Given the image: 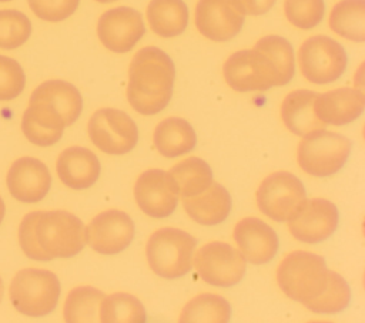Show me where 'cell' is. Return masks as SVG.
Segmentation results:
<instances>
[{
    "label": "cell",
    "instance_id": "d4e9b609",
    "mask_svg": "<svg viewBox=\"0 0 365 323\" xmlns=\"http://www.w3.org/2000/svg\"><path fill=\"white\" fill-rule=\"evenodd\" d=\"M153 141L163 157L174 158L192 151L197 144V135L187 120L168 117L155 127Z\"/></svg>",
    "mask_w": 365,
    "mask_h": 323
},
{
    "label": "cell",
    "instance_id": "7402d4cb",
    "mask_svg": "<svg viewBox=\"0 0 365 323\" xmlns=\"http://www.w3.org/2000/svg\"><path fill=\"white\" fill-rule=\"evenodd\" d=\"M317 95L318 92L311 90H295L285 95L281 104V118L292 134L307 137L325 129L327 124L317 117L314 110Z\"/></svg>",
    "mask_w": 365,
    "mask_h": 323
},
{
    "label": "cell",
    "instance_id": "2e32d148",
    "mask_svg": "<svg viewBox=\"0 0 365 323\" xmlns=\"http://www.w3.org/2000/svg\"><path fill=\"white\" fill-rule=\"evenodd\" d=\"M339 213L336 206L324 198L305 201L301 209L288 221L291 235L305 243H319L336 229Z\"/></svg>",
    "mask_w": 365,
    "mask_h": 323
},
{
    "label": "cell",
    "instance_id": "836d02e7",
    "mask_svg": "<svg viewBox=\"0 0 365 323\" xmlns=\"http://www.w3.org/2000/svg\"><path fill=\"white\" fill-rule=\"evenodd\" d=\"M31 34L29 17L17 10H0V48L13 50L23 46Z\"/></svg>",
    "mask_w": 365,
    "mask_h": 323
},
{
    "label": "cell",
    "instance_id": "83f0119b",
    "mask_svg": "<svg viewBox=\"0 0 365 323\" xmlns=\"http://www.w3.org/2000/svg\"><path fill=\"white\" fill-rule=\"evenodd\" d=\"M178 194L181 198L194 196L208 188L212 182V171L210 165L197 157H190L175 164L170 169Z\"/></svg>",
    "mask_w": 365,
    "mask_h": 323
},
{
    "label": "cell",
    "instance_id": "d6a6232c",
    "mask_svg": "<svg viewBox=\"0 0 365 323\" xmlns=\"http://www.w3.org/2000/svg\"><path fill=\"white\" fill-rule=\"evenodd\" d=\"M277 67L282 84H288L295 74V57L291 43L281 36H265L255 43Z\"/></svg>",
    "mask_w": 365,
    "mask_h": 323
},
{
    "label": "cell",
    "instance_id": "60d3db41",
    "mask_svg": "<svg viewBox=\"0 0 365 323\" xmlns=\"http://www.w3.org/2000/svg\"><path fill=\"white\" fill-rule=\"evenodd\" d=\"M3 293H4V286H3V280H1V277H0V302H1Z\"/></svg>",
    "mask_w": 365,
    "mask_h": 323
},
{
    "label": "cell",
    "instance_id": "8d00e7d4",
    "mask_svg": "<svg viewBox=\"0 0 365 323\" xmlns=\"http://www.w3.org/2000/svg\"><path fill=\"white\" fill-rule=\"evenodd\" d=\"M31 11L41 20L57 23L70 17L80 0H27Z\"/></svg>",
    "mask_w": 365,
    "mask_h": 323
},
{
    "label": "cell",
    "instance_id": "e0dca14e",
    "mask_svg": "<svg viewBox=\"0 0 365 323\" xmlns=\"http://www.w3.org/2000/svg\"><path fill=\"white\" fill-rule=\"evenodd\" d=\"M7 188L19 202L36 203L41 201L51 186V175L44 162L33 157L16 159L7 172Z\"/></svg>",
    "mask_w": 365,
    "mask_h": 323
},
{
    "label": "cell",
    "instance_id": "52a82bcc",
    "mask_svg": "<svg viewBox=\"0 0 365 323\" xmlns=\"http://www.w3.org/2000/svg\"><path fill=\"white\" fill-rule=\"evenodd\" d=\"M227 84L240 92L281 87L282 80L271 58L258 47L231 54L222 67Z\"/></svg>",
    "mask_w": 365,
    "mask_h": 323
},
{
    "label": "cell",
    "instance_id": "4316f807",
    "mask_svg": "<svg viewBox=\"0 0 365 323\" xmlns=\"http://www.w3.org/2000/svg\"><path fill=\"white\" fill-rule=\"evenodd\" d=\"M329 28L351 41H365V0H341L329 14Z\"/></svg>",
    "mask_w": 365,
    "mask_h": 323
},
{
    "label": "cell",
    "instance_id": "44dd1931",
    "mask_svg": "<svg viewBox=\"0 0 365 323\" xmlns=\"http://www.w3.org/2000/svg\"><path fill=\"white\" fill-rule=\"evenodd\" d=\"M61 115L47 102L34 101L26 108L21 118V131L34 145L50 147L56 144L64 131Z\"/></svg>",
    "mask_w": 365,
    "mask_h": 323
},
{
    "label": "cell",
    "instance_id": "5bb4252c",
    "mask_svg": "<svg viewBox=\"0 0 365 323\" xmlns=\"http://www.w3.org/2000/svg\"><path fill=\"white\" fill-rule=\"evenodd\" d=\"M134 198L138 208L151 218L170 216L178 203V188L163 169L144 171L134 184Z\"/></svg>",
    "mask_w": 365,
    "mask_h": 323
},
{
    "label": "cell",
    "instance_id": "ba28073f",
    "mask_svg": "<svg viewBox=\"0 0 365 323\" xmlns=\"http://www.w3.org/2000/svg\"><path fill=\"white\" fill-rule=\"evenodd\" d=\"M298 64L308 81L329 84L345 73L348 55L336 40L328 36H312L301 44Z\"/></svg>",
    "mask_w": 365,
    "mask_h": 323
},
{
    "label": "cell",
    "instance_id": "7a4b0ae2",
    "mask_svg": "<svg viewBox=\"0 0 365 323\" xmlns=\"http://www.w3.org/2000/svg\"><path fill=\"white\" fill-rule=\"evenodd\" d=\"M277 282L289 299L304 305L318 297L327 287L328 269L325 260L312 252L294 250L278 265Z\"/></svg>",
    "mask_w": 365,
    "mask_h": 323
},
{
    "label": "cell",
    "instance_id": "d6986e66",
    "mask_svg": "<svg viewBox=\"0 0 365 323\" xmlns=\"http://www.w3.org/2000/svg\"><path fill=\"white\" fill-rule=\"evenodd\" d=\"M365 108L362 91L351 87L335 88L318 94L314 102L317 117L324 124L345 125L355 121Z\"/></svg>",
    "mask_w": 365,
    "mask_h": 323
},
{
    "label": "cell",
    "instance_id": "ab89813d",
    "mask_svg": "<svg viewBox=\"0 0 365 323\" xmlns=\"http://www.w3.org/2000/svg\"><path fill=\"white\" fill-rule=\"evenodd\" d=\"M4 213H6V205H4V202H3V199L0 196V223H1L3 218H4Z\"/></svg>",
    "mask_w": 365,
    "mask_h": 323
},
{
    "label": "cell",
    "instance_id": "8fae6325",
    "mask_svg": "<svg viewBox=\"0 0 365 323\" xmlns=\"http://www.w3.org/2000/svg\"><path fill=\"white\" fill-rule=\"evenodd\" d=\"M87 129L91 142L110 155L127 154L138 141V128L134 120L115 108L97 110L88 120Z\"/></svg>",
    "mask_w": 365,
    "mask_h": 323
},
{
    "label": "cell",
    "instance_id": "9a60e30c",
    "mask_svg": "<svg viewBox=\"0 0 365 323\" xmlns=\"http://www.w3.org/2000/svg\"><path fill=\"white\" fill-rule=\"evenodd\" d=\"M145 26L140 11L133 7H114L104 11L97 23L103 46L114 53L130 51L144 36Z\"/></svg>",
    "mask_w": 365,
    "mask_h": 323
},
{
    "label": "cell",
    "instance_id": "7c38bea8",
    "mask_svg": "<svg viewBox=\"0 0 365 323\" xmlns=\"http://www.w3.org/2000/svg\"><path fill=\"white\" fill-rule=\"evenodd\" d=\"M133 219L123 211L110 209L96 215L86 228V243L101 255L123 252L134 239Z\"/></svg>",
    "mask_w": 365,
    "mask_h": 323
},
{
    "label": "cell",
    "instance_id": "1f68e13d",
    "mask_svg": "<svg viewBox=\"0 0 365 323\" xmlns=\"http://www.w3.org/2000/svg\"><path fill=\"white\" fill-rule=\"evenodd\" d=\"M351 302V287L348 282L336 272L328 270V283L325 290L304 306L321 314H335L342 312Z\"/></svg>",
    "mask_w": 365,
    "mask_h": 323
},
{
    "label": "cell",
    "instance_id": "cb8c5ba5",
    "mask_svg": "<svg viewBox=\"0 0 365 323\" xmlns=\"http://www.w3.org/2000/svg\"><path fill=\"white\" fill-rule=\"evenodd\" d=\"M41 101L50 104L63 118L66 127L77 121L83 110L80 91L63 80H48L41 83L30 95V102Z\"/></svg>",
    "mask_w": 365,
    "mask_h": 323
},
{
    "label": "cell",
    "instance_id": "74e56055",
    "mask_svg": "<svg viewBox=\"0 0 365 323\" xmlns=\"http://www.w3.org/2000/svg\"><path fill=\"white\" fill-rule=\"evenodd\" d=\"M37 213H38V211L30 212L21 219L20 226H19V243H20V248L24 252V255L29 256L30 259L48 260V258L43 253V250L38 248V245L34 239L33 228H34Z\"/></svg>",
    "mask_w": 365,
    "mask_h": 323
},
{
    "label": "cell",
    "instance_id": "f546056e",
    "mask_svg": "<svg viewBox=\"0 0 365 323\" xmlns=\"http://www.w3.org/2000/svg\"><path fill=\"white\" fill-rule=\"evenodd\" d=\"M147 313L143 303L130 293H113L104 296L98 309L101 323H144Z\"/></svg>",
    "mask_w": 365,
    "mask_h": 323
},
{
    "label": "cell",
    "instance_id": "5b68a950",
    "mask_svg": "<svg viewBox=\"0 0 365 323\" xmlns=\"http://www.w3.org/2000/svg\"><path fill=\"white\" fill-rule=\"evenodd\" d=\"M197 240L188 232L177 228H161L147 242L145 255L151 270L165 279H177L192 268Z\"/></svg>",
    "mask_w": 365,
    "mask_h": 323
},
{
    "label": "cell",
    "instance_id": "603a6c76",
    "mask_svg": "<svg viewBox=\"0 0 365 323\" xmlns=\"http://www.w3.org/2000/svg\"><path fill=\"white\" fill-rule=\"evenodd\" d=\"M182 205L192 221L200 225L212 226L228 218L231 211V196L221 184L212 181L202 192L182 198Z\"/></svg>",
    "mask_w": 365,
    "mask_h": 323
},
{
    "label": "cell",
    "instance_id": "d590c367",
    "mask_svg": "<svg viewBox=\"0 0 365 323\" xmlns=\"http://www.w3.org/2000/svg\"><path fill=\"white\" fill-rule=\"evenodd\" d=\"M26 84V75L21 65L0 54V101H10L20 95Z\"/></svg>",
    "mask_w": 365,
    "mask_h": 323
},
{
    "label": "cell",
    "instance_id": "ac0fdd59",
    "mask_svg": "<svg viewBox=\"0 0 365 323\" xmlns=\"http://www.w3.org/2000/svg\"><path fill=\"white\" fill-rule=\"evenodd\" d=\"M234 240L244 259L262 265L274 259L278 252V236L264 221L250 216L241 219L234 228Z\"/></svg>",
    "mask_w": 365,
    "mask_h": 323
},
{
    "label": "cell",
    "instance_id": "7bdbcfd3",
    "mask_svg": "<svg viewBox=\"0 0 365 323\" xmlns=\"http://www.w3.org/2000/svg\"><path fill=\"white\" fill-rule=\"evenodd\" d=\"M3 1H11V0H0V3H3Z\"/></svg>",
    "mask_w": 365,
    "mask_h": 323
},
{
    "label": "cell",
    "instance_id": "6da1fadb",
    "mask_svg": "<svg viewBox=\"0 0 365 323\" xmlns=\"http://www.w3.org/2000/svg\"><path fill=\"white\" fill-rule=\"evenodd\" d=\"M175 67L171 57L158 47H143L128 68L127 100L143 115L163 111L173 95Z\"/></svg>",
    "mask_w": 365,
    "mask_h": 323
},
{
    "label": "cell",
    "instance_id": "3957f363",
    "mask_svg": "<svg viewBox=\"0 0 365 323\" xmlns=\"http://www.w3.org/2000/svg\"><path fill=\"white\" fill-rule=\"evenodd\" d=\"M33 232L48 260L73 258L86 245L84 223L67 211H38Z\"/></svg>",
    "mask_w": 365,
    "mask_h": 323
},
{
    "label": "cell",
    "instance_id": "277c9868",
    "mask_svg": "<svg viewBox=\"0 0 365 323\" xmlns=\"http://www.w3.org/2000/svg\"><path fill=\"white\" fill-rule=\"evenodd\" d=\"M9 296L14 309L30 317L50 314L60 297L57 276L46 269L27 268L19 270L9 287Z\"/></svg>",
    "mask_w": 365,
    "mask_h": 323
},
{
    "label": "cell",
    "instance_id": "4dcf8cb0",
    "mask_svg": "<svg viewBox=\"0 0 365 323\" xmlns=\"http://www.w3.org/2000/svg\"><path fill=\"white\" fill-rule=\"evenodd\" d=\"M104 293L91 286H78L68 292L64 302V320L67 323L98 322V309Z\"/></svg>",
    "mask_w": 365,
    "mask_h": 323
},
{
    "label": "cell",
    "instance_id": "b9f144b4",
    "mask_svg": "<svg viewBox=\"0 0 365 323\" xmlns=\"http://www.w3.org/2000/svg\"><path fill=\"white\" fill-rule=\"evenodd\" d=\"M98 3H113V1H117V0H96Z\"/></svg>",
    "mask_w": 365,
    "mask_h": 323
},
{
    "label": "cell",
    "instance_id": "f35d334b",
    "mask_svg": "<svg viewBox=\"0 0 365 323\" xmlns=\"http://www.w3.org/2000/svg\"><path fill=\"white\" fill-rule=\"evenodd\" d=\"M277 0H238L245 14L261 16L272 9Z\"/></svg>",
    "mask_w": 365,
    "mask_h": 323
},
{
    "label": "cell",
    "instance_id": "484cf974",
    "mask_svg": "<svg viewBox=\"0 0 365 323\" xmlns=\"http://www.w3.org/2000/svg\"><path fill=\"white\" fill-rule=\"evenodd\" d=\"M150 28L160 37L182 34L188 24V7L182 0H151L147 6Z\"/></svg>",
    "mask_w": 365,
    "mask_h": 323
},
{
    "label": "cell",
    "instance_id": "e575fe53",
    "mask_svg": "<svg viewBox=\"0 0 365 323\" xmlns=\"http://www.w3.org/2000/svg\"><path fill=\"white\" fill-rule=\"evenodd\" d=\"M284 11L287 20L302 30L318 26L325 13L324 0H285Z\"/></svg>",
    "mask_w": 365,
    "mask_h": 323
},
{
    "label": "cell",
    "instance_id": "ffe728a7",
    "mask_svg": "<svg viewBox=\"0 0 365 323\" xmlns=\"http://www.w3.org/2000/svg\"><path fill=\"white\" fill-rule=\"evenodd\" d=\"M60 181L71 189H87L100 176V161L94 152L84 147L66 148L56 164Z\"/></svg>",
    "mask_w": 365,
    "mask_h": 323
},
{
    "label": "cell",
    "instance_id": "8992f818",
    "mask_svg": "<svg viewBox=\"0 0 365 323\" xmlns=\"http://www.w3.org/2000/svg\"><path fill=\"white\" fill-rule=\"evenodd\" d=\"M352 149V142L342 134L317 131L302 137L298 145V164L312 176H331L342 169Z\"/></svg>",
    "mask_w": 365,
    "mask_h": 323
},
{
    "label": "cell",
    "instance_id": "f1b7e54d",
    "mask_svg": "<svg viewBox=\"0 0 365 323\" xmlns=\"http://www.w3.org/2000/svg\"><path fill=\"white\" fill-rule=\"evenodd\" d=\"M231 317V306L227 299L214 293H201L192 297L180 314L181 323H227Z\"/></svg>",
    "mask_w": 365,
    "mask_h": 323
},
{
    "label": "cell",
    "instance_id": "4fadbf2b",
    "mask_svg": "<svg viewBox=\"0 0 365 323\" xmlns=\"http://www.w3.org/2000/svg\"><path fill=\"white\" fill-rule=\"evenodd\" d=\"M245 20L238 0H198L195 6V27L212 41H228L235 37Z\"/></svg>",
    "mask_w": 365,
    "mask_h": 323
},
{
    "label": "cell",
    "instance_id": "9c48e42d",
    "mask_svg": "<svg viewBox=\"0 0 365 323\" xmlns=\"http://www.w3.org/2000/svg\"><path fill=\"white\" fill-rule=\"evenodd\" d=\"M305 201L307 192L302 182L294 174L285 171L268 175L257 189L259 211L277 222L289 221Z\"/></svg>",
    "mask_w": 365,
    "mask_h": 323
},
{
    "label": "cell",
    "instance_id": "30bf717a",
    "mask_svg": "<svg viewBox=\"0 0 365 323\" xmlns=\"http://www.w3.org/2000/svg\"><path fill=\"white\" fill-rule=\"evenodd\" d=\"M192 263L204 282L220 287L240 283L247 270V260L241 252L220 240L201 246L192 255Z\"/></svg>",
    "mask_w": 365,
    "mask_h": 323
}]
</instances>
